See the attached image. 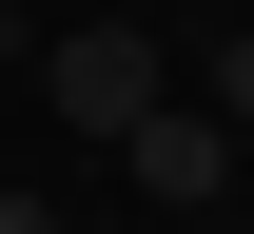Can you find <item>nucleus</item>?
I'll return each instance as SVG.
<instances>
[{
    "mask_svg": "<svg viewBox=\"0 0 254 234\" xmlns=\"http://www.w3.org/2000/svg\"><path fill=\"white\" fill-rule=\"evenodd\" d=\"M0 234H59V215H39V195H0Z\"/></svg>",
    "mask_w": 254,
    "mask_h": 234,
    "instance_id": "4",
    "label": "nucleus"
},
{
    "mask_svg": "<svg viewBox=\"0 0 254 234\" xmlns=\"http://www.w3.org/2000/svg\"><path fill=\"white\" fill-rule=\"evenodd\" d=\"M215 117H235V137H254V20H235V39H215Z\"/></svg>",
    "mask_w": 254,
    "mask_h": 234,
    "instance_id": "3",
    "label": "nucleus"
},
{
    "mask_svg": "<svg viewBox=\"0 0 254 234\" xmlns=\"http://www.w3.org/2000/svg\"><path fill=\"white\" fill-rule=\"evenodd\" d=\"M39 78H59V137H137L176 98L157 78V20H78V39H39Z\"/></svg>",
    "mask_w": 254,
    "mask_h": 234,
    "instance_id": "1",
    "label": "nucleus"
},
{
    "mask_svg": "<svg viewBox=\"0 0 254 234\" xmlns=\"http://www.w3.org/2000/svg\"><path fill=\"white\" fill-rule=\"evenodd\" d=\"M118 156H137V195H157V215H195V195H235V117H215V98H157V117L118 137Z\"/></svg>",
    "mask_w": 254,
    "mask_h": 234,
    "instance_id": "2",
    "label": "nucleus"
}]
</instances>
